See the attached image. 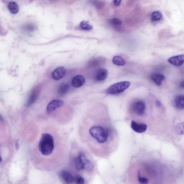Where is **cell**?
Instances as JSON below:
<instances>
[{
    "label": "cell",
    "mask_w": 184,
    "mask_h": 184,
    "mask_svg": "<svg viewBox=\"0 0 184 184\" xmlns=\"http://www.w3.org/2000/svg\"><path fill=\"white\" fill-rule=\"evenodd\" d=\"M54 147L53 136L48 133L42 134L39 144V149L41 154L46 156L50 155L53 152Z\"/></svg>",
    "instance_id": "obj_1"
},
{
    "label": "cell",
    "mask_w": 184,
    "mask_h": 184,
    "mask_svg": "<svg viewBox=\"0 0 184 184\" xmlns=\"http://www.w3.org/2000/svg\"><path fill=\"white\" fill-rule=\"evenodd\" d=\"M91 136L100 143H104L107 140L108 133L107 130L103 127L94 126L89 130Z\"/></svg>",
    "instance_id": "obj_2"
},
{
    "label": "cell",
    "mask_w": 184,
    "mask_h": 184,
    "mask_svg": "<svg viewBox=\"0 0 184 184\" xmlns=\"http://www.w3.org/2000/svg\"><path fill=\"white\" fill-rule=\"evenodd\" d=\"M130 85L128 81L117 82L110 86L107 90V93L109 95H115L123 92L128 89Z\"/></svg>",
    "instance_id": "obj_3"
},
{
    "label": "cell",
    "mask_w": 184,
    "mask_h": 184,
    "mask_svg": "<svg viewBox=\"0 0 184 184\" xmlns=\"http://www.w3.org/2000/svg\"><path fill=\"white\" fill-rule=\"evenodd\" d=\"M63 101L60 100H54L49 104L46 108L47 113H50L60 108L63 105Z\"/></svg>",
    "instance_id": "obj_4"
},
{
    "label": "cell",
    "mask_w": 184,
    "mask_h": 184,
    "mask_svg": "<svg viewBox=\"0 0 184 184\" xmlns=\"http://www.w3.org/2000/svg\"><path fill=\"white\" fill-rule=\"evenodd\" d=\"M131 127L133 130L138 133H143L147 130V126L144 123H139L134 121L131 123Z\"/></svg>",
    "instance_id": "obj_5"
},
{
    "label": "cell",
    "mask_w": 184,
    "mask_h": 184,
    "mask_svg": "<svg viewBox=\"0 0 184 184\" xmlns=\"http://www.w3.org/2000/svg\"><path fill=\"white\" fill-rule=\"evenodd\" d=\"M169 63L175 66L180 67L184 63V55H180L172 56L168 60Z\"/></svg>",
    "instance_id": "obj_6"
},
{
    "label": "cell",
    "mask_w": 184,
    "mask_h": 184,
    "mask_svg": "<svg viewBox=\"0 0 184 184\" xmlns=\"http://www.w3.org/2000/svg\"><path fill=\"white\" fill-rule=\"evenodd\" d=\"M67 70L63 67H59L56 68L52 73L51 77L56 80H58L62 79L66 74Z\"/></svg>",
    "instance_id": "obj_7"
},
{
    "label": "cell",
    "mask_w": 184,
    "mask_h": 184,
    "mask_svg": "<svg viewBox=\"0 0 184 184\" xmlns=\"http://www.w3.org/2000/svg\"><path fill=\"white\" fill-rule=\"evenodd\" d=\"M146 106L144 103L143 101H138L134 103L133 109L136 114L141 115L144 113Z\"/></svg>",
    "instance_id": "obj_8"
},
{
    "label": "cell",
    "mask_w": 184,
    "mask_h": 184,
    "mask_svg": "<svg viewBox=\"0 0 184 184\" xmlns=\"http://www.w3.org/2000/svg\"><path fill=\"white\" fill-rule=\"evenodd\" d=\"M85 81V78L81 75H77L72 80V86L75 88H79L83 86Z\"/></svg>",
    "instance_id": "obj_9"
},
{
    "label": "cell",
    "mask_w": 184,
    "mask_h": 184,
    "mask_svg": "<svg viewBox=\"0 0 184 184\" xmlns=\"http://www.w3.org/2000/svg\"><path fill=\"white\" fill-rule=\"evenodd\" d=\"M79 156L83 162L84 169L88 171H91L93 169V165L83 153H80Z\"/></svg>",
    "instance_id": "obj_10"
},
{
    "label": "cell",
    "mask_w": 184,
    "mask_h": 184,
    "mask_svg": "<svg viewBox=\"0 0 184 184\" xmlns=\"http://www.w3.org/2000/svg\"><path fill=\"white\" fill-rule=\"evenodd\" d=\"M108 70L105 68H100L98 70L95 75L96 81H101L105 80L107 77Z\"/></svg>",
    "instance_id": "obj_11"
},
{
    "label": "cell",
    "mask_w": 184,
    "mask_h": 184,
    "mask_svg": "<svg viewBox=\"0 0 184 184\" xmlns=\"http://www.w3.org/2000/svg\"><path fill=\"white\" fill-rule=\"evenodd\" d=\"M61 177L67 184H72L75 181V178L72 174L67 171L61 172Z\"/></svg>",
    "instance_id": "obj_12"
},
{
    "label": "cell",
    "mask_w": 184,
    "mask_h": 184,
    "mask_svg": "<svg viewBox=\"0 0 184 184\" xmlns=\"http://www.w3.org/2000/svg\"><path fill=\"white\" fill-rule=\"evenodd\" d=\"M39 94V91L38 89H34V90L32 91L29 99H28L27 103V105L28 107H29V106L33 104L35 102V101L36 100Z\"/></svg>",
    "instance_id": "obj_13"
},
{
    "label": "cell",
    "mask_w": 184,
    "mask_h": 184,
    "mask_svg": "<svg viewBox=\"0 0 184 184\" xmlns=\"http://www.w3.org/2000/svg\"><path fill=\"white\" fill-rule=\"evenodd\" d=\"M174 105L178 109H184V95H180L177 96L174 100Z\"/></svg>",
    "instance_id": "obj_14"
},
{
    "label": "cell",
    "mask_w": 184,
    "mask_h": 184,
    "mask_svg": "<svg viewBox=\"0 0 184 184\" xmlns=\"http://www.w3.org/2000/svg\"><path fill=\"white\" fill-rule=\"evenodd\" d=\"M151 79L157 86H160L165 80L163 75L159 74H154L151 75Z\"/></svg>",
    "instance_id": "obj_15"
},
{
    "label": "cell",
    "mask_w": 184,
    "mask_h": 184,
    "mask_svg": "<svg viewBox=\"0 0 184 184\" xmlns=\"http://www.w3.org/2000/svg\"><path fill=\"white\" fill-rule=\"evenodd\" d=\"M70 86L67 83H63L60 85L58 89V93L60 95H65L69 90Z\"/></svg>",
    "instance_id": "obj_16"
},
{
    "label": "cell",
    "mask_w": 184,
    "mask_h": 184,
    "mask_svg": "<svg viewBox=\"0 0 184 184\" xmlns=\"http://www.w3.org/2000/svg\"><path fill=\"white\" fill-rule=\"evenodd\" d=\"M8 8L12 13L16 14L19 11V7L16 2L12 1L9 2L8 4Z\"/></svg>",
    "instance_id": "obj_17"
},
{
    "label": "cell",
    "mask_w": 184,
    "mask_h": 184,
    "mask_svg": "<svg viewBox=\"0 0 184 184\" xmlns=\"http://www.w3.org/2000/svg\"><path fill=\"white\" fill-rule=\"evenodd\" d=\"M112 62L114 64L119 66H123L126 64V61L121 56H115L113 57Z\"/></svg>",
    "instance_id": "obj_18"
},
{
    "label": "cell",
    "mask_w": 184,
    "mask_h": 184,
    "mask_svg": "<svg viewBox=\"0 0 184 184\" xmlns=\"http://www.w3.org/2000/svg\"><path fill=\"white\" fill-rule=\"evenodd\" d=\"M162 18V14L159 11L153 12L151 15V20L153 22H157L161 20Z\"/></svg>",
    "instance_id": "obj_19"
},
{
    "label": "cell",
    "mask_w": 184,
    "mask_h": 184,
    "mask_svg": "<svg viewBox=\"0 0 184 184\" xmlns=\"http://www.w3.org/2000/svg\"><path fill=\"white\" fill-rule=\"evenodd\" d=\"M104 60H103V58H96L91 59L89 61V65L90 66L92 67L93 66L99 65L100 64H102V63L104 62Z\"/></svg>",
    "instance_id": "obj_20"
},
{
    "label": "cell",
    "mask_w": 184,
    "mask_h": 184,
    "mask_svg": "<svg viewBox=\"0 0 184 184\" xmlns=\"http://www.w3.org/2000/svg\"><path fill=\"white\" fill-rule=\"evenodd\" d=\"M80 27L84 30L89 31L93 28V26L89 23L88 21H83L80 23Z\"/></svg>",
    "instance_id": "obj_21"
},
{
    "label": "cell",
    "mask_w": 184,
    "mask_h": 184,
    "mask_svg": "<svg viewBox=\"0 0 184 184\" xmlns=\"http://www.w3.org/2000/svg\"><path fill=\"white\" fill-rule=\"evenodd\" d=\"M75 165L78 170L81 171L84 169L83 162L79 156L75 159Z\"/></svg>",
    "instance_id": "obj_22"
},
{
    "label": "cell",
    "mask_w": 184,
    "mask_h": 184,
    "mask_svg": "<svg viewBox=\"0 0 184 184\" xmlns=\"http://www.w3.org/2000/svg\"><path fill=\"white\" fill-rule=\"evenodd\" d=\"M176 133L178 134H184V121L177 124L175 127Z\"/></svg>",
    "instance_id": "obj_23"
},
{
    "label": "cell",
    "mask_w": 184,
    "mask_h": 184,
    "mask_svg": "<svg viewBox=\"0 0 184 184\" xmlns=\"http://www.w3.org/2000/svg\"><path fill=\"white\" fill-rule=\"evenodd\" d=\"M111 23L113 26L115 27H119L122 25V22L121 20L117 18H114L111 20Z\"/></svg>",
    "instance_id": "obj_24"
},
{
    "label": "cell",
    "mask_w": 184,
    "mask_h": 184,
    "mask_svg": "<svg viewBox=\"0 0 184 184\" xmlns=\"http://www.w3.org/2000/svg\"><path fill=\"white\" fill-rule=\"evenodd\" d=\"M75 182L76 184H84L85 183L84 178L80 176H77L75 177Z\"/></svg>",
    "instance_id": "obj_25"
},
{
    "label": "cell",
    "mask_w": 184,
    "mask_h": 184,
    "mask_svg": "<svg viewBox=\"0 0 184 184\" xmlns=\"http://www.w3.org/2000/svg\"><path fill=\"white\" fill-rule=\"evenodd\" d=\"M138 181L140 184H148V178L140 176H138Z\"/></svg>",
    "instance_id": "obj_26"
},
{
    "label": "cell",
    "mask_w": 184,
    "mask_h": 184,
    "mask_svg": "<svg viewBox=\"0 0 184 184\" xmlns=\"http://www.w3.org/2000/svg\"><path fill=\"white\" fill-rule=\"evenodd\" d=\"M95 6L97 8L100 9L104 6V3L102 1H95Z\"/></svg>",
    "instance_id": "obj_27"
},
{
    "label": "cell",
    "mask_w": 184,
    "mask_h": 184,
    "mask_svg": "<svg viewBox=\"0 0 184 184\" xmlns=\"http://www.w3.org/2000/svg\"><path fill=\"white\" fill-rule=\"evenodd\" d=\"M121 1H117V0H115V1H113V4L115 6H120V5L121 4Z\"/></svg>",
    "instance_id": "obj_28"
},
{
    "label": "cell",
    "mask_w": 184,
    "mask_h": 184,
    "mask_svg": "<svg viewBox=\"0 0 184 184\" xmlns=\"http://www.w3.org/2000/svg\"><path fill=\"white\" fill-rule=\"evenodd\" d=\"M179 86L181 89H184V80L180 82Z\"/></svg>",
    "instance_id": "obj_29"
},
{
    "label": "cell",
    "mask_w": 184,
    "mask_h": 184,
    "mask_svg": "<svg viewBox=\"0 0 184 184\" xmlns=\"http://www.w3.org/2000/svg\"><path fill=\"white\" fill-rule=\"evenodd\" d=\"M156 106L157 107H161L162 105V104L161 102L157 100V101L156 103Z\"/></svg>",
    "instance_id": "obj_30"
},
{
    "label": "cell",
    "mask_w": 184,
    "mask_h": 184,
    "mask_svg": "<svg viewBox=\"0 0 184 184\" xmlns=\"http://www.w3.org/2000/svg\"><path fill=\"white\" fill-rule=\"evenodd\" d=\"M16 147L17 148V149L18 148H19V144L18 142H16Z\"/></svg>",
    "instance_id": "obj_31"
}]
</instances>
